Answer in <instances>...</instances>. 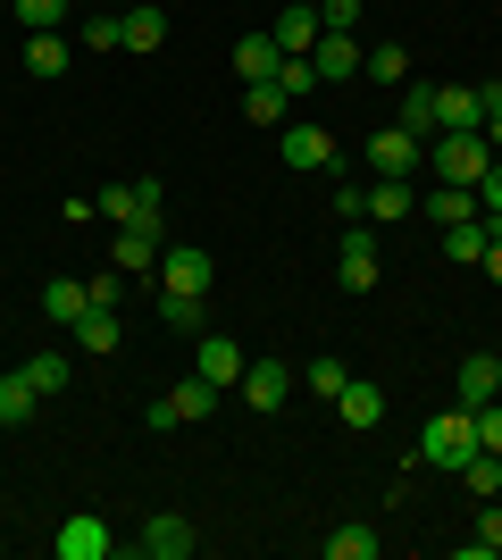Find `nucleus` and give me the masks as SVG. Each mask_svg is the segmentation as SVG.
Listing matches in <instances>:
<instances>
[{"label": "nucleus", "instance_id": "1", "mask_svg": "<svg viewBox=\"0 0 502 560\" xmlns=\"http://www.w3.org/2000/svg\"><path fill=\"white\" fill-rule=\"evenodd\" d=\"M478 452V419H469V401H453V410H435L428 427H419V460L428 468H460Z\"/></svg>", "mask_w": 502, "mask_h": 560}, {"label": "nucleus", "instance_id": "2", "mask_svg": "<svg viewBox=\"0 0 502 560\" xmlns=\"http://www.w3.org/2000/svg\"><path fill=\"white\" fill-rule=\"evenodd\" d=\"M428 167H435V185H478L494 167V142L486 135H428Z\"/></svg>", "mask_w": 502, "mask_h": 560}, {"label": "nucleus", "instance_id": "3", "mask_svg": "<svg viewBox=\"0 0 502 560\" xmlns=\"http://www.w3.org/2000/svg\"><path fill=\"white\" fill-rule=\"evenodd\" d=\"M377 268H385L377 226H369V218H360V226H343V252H335V284H343V293H369V284H377Z\"/></svg>", "mask_w": 502, "mask_h": 560}, {"label": "nucleus", "instance_id": "4", "mask_svg": "<svg viewBox=\"0 0 502 560\" xmlns=\"http://www.w3.org/2000/svg\"><path fill=\"white\" fill-rule=\"evenodd\" d=\"M360 160L377 167V176H419V167H428V135H410V126H377Z\"/></svg>", "mask_w": 502, "mask_h": 560}, {"label": "nucleus", "instance_id": "5", "mask_svg": "<svg viewBox=\"0 0 502 560\" xmlns=\"http://www.w3.org/2000/svg\"><path fill=\"white\" fill-rule=\"evenodd\" d=\"M277 151H285L293 176H318V167H335V135H327V126H311V117H285V126H277Z\"/></svg>", "mask_w": 502, "mask_h": 560}, {"label": "nucleus", "instance_id": "6", "mask_svg": "<svg viewBox=\"0 0 502 560\" xmlns=\"http://www.w3.org/2000/svg\"><path fill=\"white\" fill-rule=\"evenodd\" d=\"M210 277H218V259L201 243H167L160 252V293H210Z\"/></svg>", "mask_w": 502, "mask_h": 560}, {"label": "nucleus", "instance_id": "7", "mask_svg": "<svg viewBox=\"0 0 502 560\" xmlns=\"http://www.w3.org/2000/svg\"><path fill=\"white\" fill-rule=\"evenodd\" d=\"M101 201V218H109V226H143V218H160V176H143V185H109V192H93Z\"/></svg>", "mask_w": 502, "mask_h": 560}, {"label": "nucleus", "instance_id": "8", "mask_svg": "<svg viewBox=\"0 0 502 560\" xmlns=\"http://www.w3.org/2000/svg\"><path fill=\"white\" fill-rule=\"evenodd\" d=\"M160 252H167V226L160 218H143V226H118V252H109V268H126V277H160Z\"/></svg>", "mask_w": 502, "mask_h": 560}, {"label": "nucleus", "instance_id": "9", "mask_svg": "<svg viewBox=\"0 0 502 560\" xmlns=\"http://www.w3.org/2000/svg\"><path fill=\"white\" fill-rule=\"evenodd\" d=\"M50 552L59 560H109L118 552V536H109V518H93V511H75L59 536H50Z\"/></svg>", "mask_w": 502, "mask_h": 560}, {"label": "nucleus", "instance_id": "10", "mask_svg": "<svg viewBox=\"0 0 502 560\" xmlns=\"http://www.w3.org/2000/svg\"><path fill=\"white\" fill-rule=\"evenodd\" d=\"M410 210H419L410 176H377V185H360V218H369V226H402Z\"/></svg>", "mask_w": 502, "mask_h": 560}, {"label": "nucleus", "instance_id": "11", "mask_svg": "<svg viewBox=\"0 0 502 560\" xmlns=\"http://www.w3.org/2000/svg\"><path fill=\"white\" fill-rule=\"evenodd\" d=\"M478 126H486L478 84H435V135H478Z\"/></svg>", "mask_w": 502, "mask_h": 560}, {"label": "nucleus", "instance_id": "12", "mask_svg": "<svg viewBox=\"0 0 502 560\" xmlns=\"http://www.w3.org/2000/svg\"><path fill=\"white\" fill-rule=\"evenodd\" d=\"M135 552H143V560H192V527L176 511H151L143 536H135Z\"/></svg>", "mask_w": 502, "mask_h": 560}, {"label": "nucleus", "instance_id": "13", "mask_svg": "<svg viewBox=\"0 0 502 560\" xmlns=\"http://www.w3.org/2000/svg\"><path fill=\"white\" fill-rule=\"evenodd\" d=\"M360 59H369V50H360V34H327V25H318V43H311L318 84H343V75H360Z\"/></svg>", "mask_w": 502, "mask_h": 560}, {"label": "nucleus", "instance_id": "14", "mask_svg": "<svg viewBox=\"0 0 502 560\" xmlns=\"http://www.w3.org/2000/svg\"><path fill=\"white\" fill-rule=\"evenodd\" d=\"M285 394H293L285 360H243V401H252V410H285Z\"/></svg>", "mask_w": 502, "mask_h": 560}, {"label": "nucleus", "instance_id": "15", "mask_svg": "<svg viewBox=\"0 0 502 560\" xmlns=\"http://www.w3.org/2000/svg\"><path fill=\"white\" fill-rule=\"evenodd\" d=\"M192 376H210L218 394H226V385H243V343H235V335H201V351H192Z\"/></svg>", "mask_w": 502, "mask_h": 560}, {"label": "nucleus", "instance_id": "16", "mask_svg": "<svg viewBox=\"0 0 502 560\" xmlns=\"http://www.w3.org/2000/svg\"><path fill=\"white\" fill-rule=\"evenodd\" d=\"M268 34H277V50H285V59H311L318 9H311V0H293V9H277V18H268Z\"/></svg>", "mask_w": 502, "mask_h": 560}, {"label": "nucleus", "instance_id": "17", "mask_svg": "<svg viewBox=\"0 0 502 560\" xmlns=\"http://www.w3.org/2000/svg\"><path fill=\"white\" fill-rule=\"evenodd\" d=\"M277 68H285V50H277V34H268V25L235 43V75H243V84H277Z\"/></svg>", "mask_w": 502, "mask_h": 560}, {"label": "nucleus", "instance_id": "18", "mask_svg": "<svg viewBox=\"0 0 502 560\" xmlns=\"http://www.w3.org/2000/svg\"><path fill=\"white\" fill-rule=\"evenodd\" d=\"M453 394L469 401V410H478V401H494V394H502V351H469V360H460V376H453Z\"/></svg>", "mask_w": 502, "mask_h": 560}, {"label": "nucleus", "instance_id": "19", "mask_svg": "<svg viewBox=\"0 0 502 560\" xmlns=\"http://www.w3.org/2000/svg\"><path fill=\"white\" fill-rule=\"evenodd\" d=\"M160 43H167V9H151V0L118 9V50H160Z\"/></svg>", "mask_w": 502, "mask_h": 560}, {"label": "nucleus", "instance_id": "20", "mask_svg": "<svg viewBox=\"0 0 502 560\" xmlns=\"http://www.w3.org/2000/svg\"><path fill=\"white\" fill-rule=\"evenodd\" d=\"M84 310H93V284H75V277H50L43 284V318H50V327H75Z\"/></svg>", "mask_w": 502, "mask_h": 560}, {"label": "nucleus", "instance_id": "21", "mask_svg": "<svg viewBox=\"0 0 502 560\" xmlns=\"http://www.w3.org/2000/svg\"><path fill=\"white\" fill-rule=\"evenodd\" d=\"M335 410H343V427H352V435H369V427L385 419V394H377V385H369V376H352V385L335 394Z\"/></svg>", "mask_w": 502, "mask_h": 560}, {"label": "nucleus", "instance_id": "22", "mask_svg": "<svg viewBox=\"0 0 502 560\" xmlns=\"http://www.w3.org/2000/svg\"><path fill=\"white\" fill-rule=\"evenodd\" d=\"M419 210H428L435 226H460V218H478V185H435Z\"/></svg>", "mask_w": 502, "mask_h": 560}, {"label": "nucleus", "instance_id": "23", "mask_svg": "<svg viewBox=\"0 0 502 560\" xmlns=\"http://www.w3.org/2000/svg\"><path fill=\"white\" fill-rule=\"evenodd\" d=\"M243 117H252V126H285L293 93H285V84H243Z\"/></svg>", "mask_w": 502, "mask_h": 560}, {"label": "nucleus", "instance_id": "24", "mask_svg": "<svg viewBox=\"0 0 502 560\" xmlns=\"http://www.w3.org/2000/svg\"><path fill=\"white\" fill-rule=\"evenodd\" d=\"M68 59H75L68 34H25V68L43 75V84H50V75H68Z\"/></svg>", "mask_w": 502, "mask_h": 560}, {"label": "nucleus", "instance_id": "25", "mask_svg": "<svg viewBox=\"0 0 502 560\" xmlns=\"http://www.w3.org/2000/svg\"><path fill=\"white\" fill-rule=\"evenodd\" d=\"M34 410H43V394L25 385V369H9V376H0V427H25Z\"/></svg>", "mask_w": 502, "mask_h": 560}, {"label": "nucleus", "instance_id": "26", "mask_svg": "<svg viewBox=\"0 0 502 560\" xmlns=\"http://www.w3.org/2000/svg\"><path fill=\"white\" fill-rule=\"evenodd\" d=\"M25 385H34L43 401H59L68 394V351H34V360H25Z\"/></svg>", "mask_w": 502, "mask_h": 560}, {"label": "nucleus", "instance_id": "27", "mask_svg": "<svg viewBox=\"0 0 502 560\" xmlns=\"http://www.w3.org/2000/svg\"><path fill=\"white\" fill-rule=\"evenodd\" d=\"M68 335H75V351H118V310H84Z\"/></svg>", "mask_w": 502, "mask_h": 560}, {"label": "nucleus", "instance_id": "28", "mask_svg": "<svg viewBox=\"0 0 502 560\" xmlns=\"http://www.w3.org/2000/svg\"><path fill=\"white\" fill-rule=\"evenodd\" d=\"M167 401H176V419H210L218 385H210V376H185V385H167Z\"/></svg>", "mask_w": 502, "mask_h": 560}, {"label": "nucleus", "instance_id": "29", "mask_svg": "<svg viewBox=\"0 0 502 560\" xmlns=\"http://www.w3.org/2000/svg\"><path fill=\"white\" fill-rule=\"evenodd\" d=\"M494 552H502V493H494V502L478 511V536L460 544V560H494Z\"/></svg>", "mask_w": 502, "mask_h": 560}, {"label": "nucleus", "instance_id": "30", "mask_svg": "<svg viewBox=\"0 0 502 560\" xmlns=\"http://www.w3.org/2000/svg\"><path fill=\"white\" fill-rule=\"evenodd\" d=\"M360 75H377V84H410V50L402 43H377L369 59H360Z\"/></svg>", "mask_w": 502, "mask_h": 560}, {"label": "nucleus", "instance_id": "31", "mask_svg": "<svg viewBox=\"0 0 502 560\" xmlns=\"http://www.w3.org/2000/svg\"><path fill=\"white\" fill-rule=\"evenodd\" d=\"M327 560H377V527H360V518H352V527H335Z\"/></svg>", "mask_w": 502, "mask_h": 560}, {"label": "nucleus", "instance_id": "32", "mask_svg": "<svg viewBox=\"0 0 502 560\" xmlns=\"http://www.w3.org/2000/svg\"><path fill=\"white\" fill-rule=\"evenodd\" d=\"M460 477H469V493H478V502H494V493H502V452H469V460H460Z\"/></svg>", "mask_w": 502, "mask_h": 560}, {"label": "nucleus", "instance_id": "33", "mask_svg": "<svg viewBox=\"0 0 502 560\" xmlns=\"http://www.w3.org/2000/svg\"><path fill=\"white\" fill-rule=\"evenodd\" d=\"M160 327H176V335H201V293H160Z\"/></svg>", "mask_w": 502, "mask_h": 560}, {"label": "nucleus", "instance_id": "34", "mask_svg": "<svg viewBox=\"0 0 502 560\" xmlns=\"http://www.w3.org/2000/svg\"><path fill=\"white\" fill-rule=\"evenodd\" d=\"M402 126L410 135H435V84H402Z\"/></svg>", "mask_w": 502, "mask_h": 560}, {"label": "nucleus", "instance_id": "35", "mask_svg": "<svg viewBox=\"0 0 502 560\" xmlns=\"http://www.w3.org/2000/svg\"><path fill=\"white\" fill-rule=\"evenodd\" d=\"M68 9H75V0H17V25H25V34H59Z\"/></svg>", "mask_w": 502, "mask_h": 560}, {"label": "nucleus", "instance_id": "36", "mask_svg": "<svg viewBox=\"0 0 502 560\" xmlns=\"http://www.w3.org/2000/svg\"><path fill=\"white\" fill-rule=\"evenodd\" d=\"M360 18H369V0H318V25H327V34H360Z\"/></svg>", "mask_w": 502, "mask_h": 560}, {"label": "nucleus", "instance_id": "37", "mask_svg": "<svg viewBox=\"0 0 502 560\" xmlns=\"http://www.w3.org/2000/svg\"><path fill=\"white\" fill-rule=\"evenodd\" d=\"M343 385H352V369H343V360H327V351H318V360H311V394H318V401H335V394H343Z\"/></svg>", "mask_w": 502, "mask_h": 560}, {"label": "nucleus", "instance_id": "38", "mask_svg": "<svg viewBox=\"0 0 502 560\" xmlns=\"http://www.w3.org/2000/svg\"><path fill=\"white\" fill-rule=\"evenodd\" d=\"M469 419H478V452H502V394H494V401H478Z\"/></svg>", "mask_w": 502, "mask_h": 560}, {"label": "nucleus", "instance_id": "39", "mask_svg": "<svg viewBox=\"0 0 502 560\" xmlns=\"http://www.w3.org/2000/svg\"><path fill=\"white\" fill-rule=\"evenodd\" d=\"M84 50H118V9H93V18H84Z\"/></svg>", "mask_w": 502, "mask_h": 560}, {"label": "nucleus", "instance_id": "40", "mask_svg": "<svg viewBox=\"0 0 502 560\" xmlns=\"http://www.w3.org/2000/svg\"><path fill=\"white\" fill-rule=\"evenodd\" d=\"M478 101H486V126H478V135L494 142V160H502V84H478Z\"/></svg>", "mask_w": 502, "mask_h": 560}, {"label": "nucleus", "instance_id": "41", "mask_svg": "<svg viewBox=\"0 0 502 560\" xmlns=\"http://www.w3.org/2000/svg\"><path fill=\"white\" fill-rule=\"evenodd\" d=\"M277 84L302 101V93H318V68H311V59H285V68H277Z\"/></svg>", "mask_w": 502, "mask_h": 560}, {"label": "nucleus", "instance_id": "42", "mask_svg": "<svg viewBox=\"0 0 502 560\" xmlns=\"http://www.w3.org/2000/svg\"><path fill=\"white\" fill-rule=\"evenodd\" d=\"M478 210H486V218H494V226H502V160H494V167H486V176H478Z\"/></svg>", "mask_w": 502, "mask_h": 560}, {"label": "nucleus", "instance_id": "43", "mask_svg": "<svg viewBox=\"0 0 502 560\" xmlns=\"http://www.w3.org/2000/svg\"><path fill=\"white\" fill-rule=\"evenodd\" d=\"M118 284H126V268H101L93 277V310H118Z\"/></svg>", "mask_w": 502, "mask_h": 560}, {"label": "nucleus", "instance_id": "44", "mask_svg": "<svg viewBox=\"0 0 502 560\" xmlns=\"http://www.w3.org/2000/svg\"><path fill=\"white\" fill-rule=\"evenodd\" d=\"M143 427H151V435H167V427H185V419H176V401L160 394V401H151V410H143Z\"/></svg>", "mask_w": 502, "mask_h": 560}, {"label": "nucleus", "instance_id": "45", "mask_svg": "<svg viewBox=\"0 0 502 560\" xmlns=\"http://www.w3.org/2000/svg\"><path fill=\"white\" fill-rule=\"evenodd\" d=\"M478 268H486V277L502 284V234H494V243H486V259H478Z\"/></svg>", "mask_w": 502, "mask_h": 560}]
</instances>
